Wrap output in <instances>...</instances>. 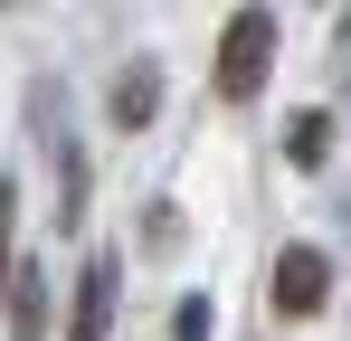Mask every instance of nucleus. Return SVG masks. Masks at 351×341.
<instances>
[{"instance_id": "obj_9", "label": "nucleus", "mask_w": 351, "mask_h": 341, "mask_svg": "<svg viewBox=\"0 0 351 341\" xmlns=\"http://www.w3.org/2000/svg\"><path fill=\"white\" fill-rule=\"evenodd\" d=\"M342 38H351V10H342Z\"/></svg>"}, {"instance_id": "obj_8", "label": "nucleus", "mask_w": 351, "mask_h": 341, "mask_svg": "<svg viewBox=\"0 0 351 341\" xmlns=\"http://www.w3.org/2000/svg\"><path fill=\"white\" fill-rule=\"evenodd\" d=\"M171 341H209V303H199V294H190V303L171 313Z\"/></svg>"}, {"instance_id": "obj_1", "label": "nucleus", "mask_w": 351, "mask_h": 341, "mask_svg": "<svg viewBox=\"0 0 351 341\" xmlns=\"http://www.w3.org/2000/svg\"><path fill=\"white\" fill-rule=\"evenodd\" d=\"M266 57H276V19L266 10H237L228 29H219V95L228 105H247L266 86Z\"/></svg>"}, {"instance_id": "obj_2", "label": "nucleus", "mask_w": 351, "mask_h": 341, "mask_svg": "<svg viewBox=\"0 0 351 341\" xmlns=\"http://www.w3.org/2000/svg\"><path fill=\"white\" fill-rule=\"evenodd\" d=\"M114 284H123V256H86L76 266V303H66V341H105L114 332Z\"/></svg>"}, {"instance_id": "obj_7", "label": "nucleus", "mask_w": 351, "mask_h": 341, "mask_svg": "<svg viewBox=\"0 0 351 341\" xmlns=\"http://www.w3.org/2000/svg\"><path fill=\"white\" fill-rule=\"evenodd\" d=\"M10 227H19V180H0V294L19 275V256H10Z\"/></svg>"}, {"instance_id": "obj_5", "label": "nucleus", "mask_w": 351, "mask_h": 341, "mask_svg": "<svg viewBox=\"0 0 351 341\" xmlns=\"http://www.w3.org/2000/svg\"><path fill=\"white\" fill-rule=\"evenodd\" d=\"M48 294H58L48 266H19V275H10V294H0V303H10V341H48Z\"/></svg>"}, {"instance_id": "obj_6", "label": "nucleus", "mask_w": 351, "mask_h": 341, "mask_svg": "<svg viewBox=\"0 0 351 341\" xmlns=\"http://www.w3.org/2000/svg\"><path fill=\"white\" fill-rule=\"evenodd\" d=\"M323 152H332V114H294L285 123V162L294 170H323Z\"/></svg>"}, {"instance_id": "obj_4", "label": "nucleus", "mask_w": 351, "mask_h": 341, "mask_svg": "<svg viewBox=\"0 0 351 341\" xmlns=\"http://www.w3.org/2000/svg\"><path fill=\"white\" fill-rule=\"evenodd\" d=\"M105 114H114V133H143V123L162 114V66H152V57H133L114 86H105Z\"/></svg>"}, {"instance_id": "obj_3", "label": "nucleus", "mask_w": 351, "mask_h": 341, "mask_svg": "<svg viewBox=\"0 0 351 341\" xmlns=\"http://www.w3.org/2000/svg\"><path fill=\"white\" fill-rule=\"evenodd\" d=\"M323 294H332V266H323V247H285L276 256V284H266V303L304 323V313H323Z\"/></svg>"}]
</instances>
